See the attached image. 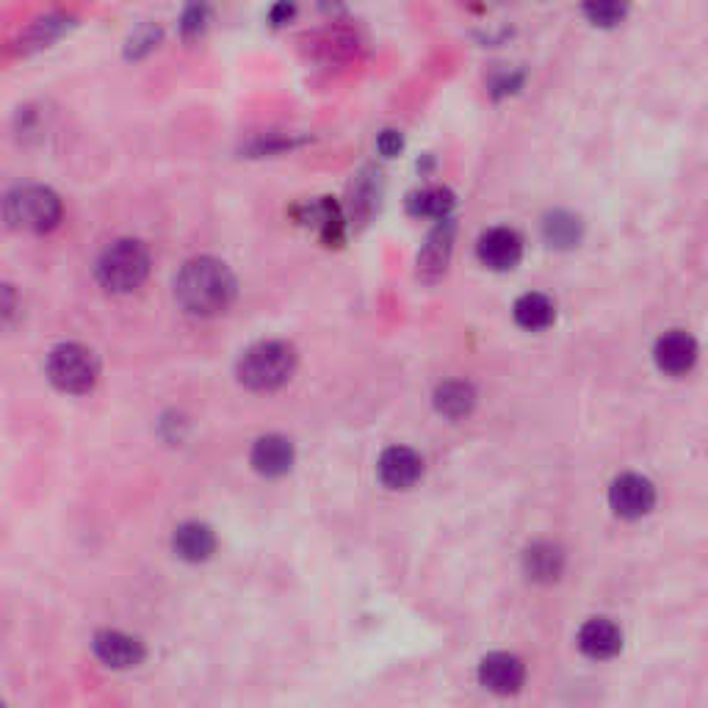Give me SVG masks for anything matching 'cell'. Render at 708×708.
<instances>
[{"label": "cell", "instance_id": "cell-1", "mask_svg": "<svg viewBox=\"0 0 708 708\" xmlns=\"http://www.w3.org/2000/svg\"><path fill=\"white\" fill-rule=\"evenodd\" d=\"M174 300L188 316H219L235 300L233 271L210 255L186 260L174 274Z\"/></svg>", "mask_w": 708, "mask_h": 708}, {"label": "cell", "instance_id": "cell-2", "mask_svg": "<svg viewBox=\"0 0 708 708\" xmlns=\"http://www.w3.org/2000/svg\"><path fill=\"white\" fill-rule=\"evenodd\" d=\"M95 271L106 291L131 294L150 274V249L145 246V241L120 239L102 249Z\"/></svg>", "mask_w": 708, "mask_h": 708}, {"label": "cell", "instance_id": "cell-3", "mask_svg": "<svg viewBox=\"0 0 708 708\" xmlns=\"http://www.w3.org/2000/svg\"><path fill=\"white\" fill-rule=\"evenodd\" d=\"M296 368V349L285 341H260L239 357L241 384L253 391H274L291 379Z\"/></svg>", "mask_w": 708, "mask_h": 708}, {"label": "cell", "instance_id": "cell-4", "mask_svg": "<svg viewBox=\"0 0 708 708\" xmlns=\"http://www.w3.org/2000/svg\"><path fill=\"white\" fill-rule=\"evenodd\" d=\"M3 217L20 233H48L61 222V199L45 186H17L7 194Z\"/></svg>", "mask_w": 708, "mask_h": 708}, {"label": "cell", "instance_id": "cell-5", "mask_svg": "<svg viewBox=\"0 0 708 708\" xmlns=\"http://www.w3.org/2000/svg\"><path fill=\"white\" fill-rule=\"evenodd\" d=\"M50 382L64 393H86L97 382V357L91 349L81 343H59L50 349L48 363H45Z\"/></svg>", "mask_w": 708, "mask_h": 708}, {"label": "cell", "instance_id": "cell-6", "mask_svg": "<svg viewBox=\"0 0 708 708\" xmlns=\"http://www.w3.org/2000/svg\"><path fill=\"white\" fill-rule=\"evenodd\" d=\"M609 504L620 517H643L654 510L656 490L645 476L639 474H623L620 479L612 481L609 487Z\"/></svg>", "mask_w": 708, "mask_h": 708}, {"label": "cell", "instance_id": "cell-7", "mask_svg": "<svg viewBox=\"0 0 708 708\" xmlns=\"http://www.w3.org/2000/svg\"><path fill=\"white\" fill-rule=\"evenodd\" d=\"M476 253H479V260L487 269L510 271L521 264L523 239L512 228H490L487 233H481Z\"/></svg>", "mask_w": 708, "mask_h": 708}, {"label": "cell", "instance_id": "cell-8", "mask_svg": "<svg viewBox=\"0 0 708 708\" xmlns=\"http://www.w3.org/2000/svg\"><path fill=\"white\" fill-rule=\"evenodd\" d=\"M479 681L496 695H515L526 681V667L512 654H490L479 664Z\"/></svg>", "mask_w": 708, "mask_h": 708}, {"label": "cell", "instance_id": "cell-9", "mask_svg": "<svg viewBox=\"0 0 708 708\" xmlns=\"http://www.w3.org/2000/svg\"><path fill=\"white\" fill-rule=\"evenodd\" d=\"M377 471L382 485H388L391 490H407V487H413L420 479L424 463L407 445H393V449L382 451Z\"/></svg>", "mask_w": 708, "mask_h": 708}, {"label": "cell", "instance_id": "cell-10", "mask_svg": "<svg viewBox=\"0 0 708 708\" xmlns=\"http://www.w3.org/2000/svg\"><path fill=\"white\" fill-rule=\"evenodd\" d=\"M578 648L589 659H612L623 648V634L609 618H589L578 628Z\"/></svg>", "mask_w": 708, "mask_h": 708}, {"label": "cell", "instance_id": "cell-11", "mask_svg": "<svg viewBox=\"0 0 708 708\" xmlns=\"http://www.w3.org/2000/svg\"><path fill=\"white\" fill-rule=\"evenodd\" d=\"M654 357L664 374H686L697 361V343L686 332L672 330L656 341Z\"/></svg>", "mask_w": 708, "mask_h": 708}, {"label": "cell", "instance_id": "cell-12", "mask_svg": "<svg viewBox=\"0 0 708 708\" xmlns=\"http://www.w3.org/2000/svg\"><path fill=\"white\" fill-rule=\"evenodd\" d=\"M95 650L109 667H136L145 659V645L122 631H102L95 636Z\"/></svg>", "mask_w": 708, "mask_h": 708}, {"label": "cell", "instance_id": "cell-13", "mask_svg": "<svg viewBox=\"0 0 708 708\" xmlns=\"http://www.w3.org/2000/svg\"><path fill=\"white\" fill-rule=\"evenodd\" d=\"M294 463V445L280 435H266L255 443L253 465L264 476H282Z\"/></svg>", "mask_w": 708, "mask_h": 708}, {"label": "cell", "instance_id": "cell-14", "mask_svg": "<svg viewBox=\"0 0 708 708\" xmlns=\"http://www.w3.org/2000/svg\"><path fill=\"white\" fill-rule=\"evenodd\" d=\"M174 553L186 562H205L217 548V537L205 523H183L172 537Z\"/></svg>", "mask_w": 708, "mask_h": 708}, {"label": "cell", "instance_id": "cell-15", "mask_svg": "<svg viewBox=\"0 0 708 708\" xmlns=\"http://www.w3.org/2000/svg\"><path fill=\"white\" fill-rule=\"evenodd\" d=\"M553 316H557V310L546 294H523L515 302V321L523 330H546L553 325Z\"/></svg>", "mask_w": 708, "mask_h": 708}, {"label": "cell", "instance_id": "cell-16", "mask_svg": "<svg viewBox=\"0 0 708 708\" xmlns=\"http://www.w3.org/2000/svg\"><path fill=\"white\" fill-rule=\"evenodd\" d=\"M564 567V557L553 542H537L526 551V573L535 582H553Z\"/></svg>", "mask_w": 708, "mask_h": 708}, {"label": "cell", "instance_id": "cell-17", "mask_svg": "<svg viewBox=\"0 0 708 708\" xmlns=\"http://www.w3.org/2000/svg\"><path fill=\"white\" fill-rule=\"evenodd\" d=\"M407 208L410 213H415V217H429V219H443L449 217V210L454 208V194L449 192V188H420V192L410 194L407 199Z\"/></svg>", "mask_w": 708, "mask_h": 708}, {"label": "cell", "instance_id": "cell-18", "mask_svg": "<svg viewBox=\"0 0 708 708\" xmlns=\"http://www.w3.org/2000/svg\"><path fill=\"white\" fill-rule=\"evenodd\" d=\"M476 402V393L468 382H443L435 393V404L449 418H463L471 413Z\"/></svg>", "mask_w": 708, "mask_h": 708}, {"label": "cell", "instance_id": "cell-19", "mask_svg": "<svg viewBox=\"0 0 708 708\" xmlns=\"http://www.w3.org/2000/svg\"><path fill=\"white\" fill-rule=\"evenodd\" d=\"M578 219L571 217V213H553V217L546 219V239L557 246H571L578 241Z\"/></svg>", "mask_w": 708, "mask_h": 708}, {"label": "cell", "instance_id": "cell-20", "mask_svg": "<svg viewBox=\"0 0 708 708\" xmlns=\"http://www.w3.org/2000/svg\"><path fill=\"white\" fill-rule=\"evenodd\" d=\"M449 244H451V230L445 228V233H443V228L435 230V233L429 235L427 249H424V255H420V260H418L420 271L445 269V258H449Z\"/></svg>", "mask_w": 708, "mask_h": 708}, {"label": "cell", "instance_id": "cell-21", "mask_svg": "<svg viewBox=\"0 0 708 708\" xmlns=\"http://www.w3.org/2000/svg\"><path fill=\"white\" fill-rule=\"evenodd\" d=\"M208 25V9L205 7H188L181 17V34L186 39L199 37Z\"/></svg>", "mask_w": 708, "mask_h": 708}, {"label": "cell", "instance_id": "cell-22", "mask_svg": "<svg viewBox=\"0 0 708 708\" xmlns=\"http://www.w3.org/2000/svg\"><path fill=\"white\" fill-rule=\"evenodd\" d=\"M584 12H587V17L593 20L595 25H614L623 20L625 9L618 7V3H598V7H587Z\"/></svg>", "mask_w": 708, "mask_h": 708}, {"label": "cell", "instance_id": "cell-23", "mask_svg": "<svg viewBox=\"0 0 708 708\" xmlns=\"http://www.w3.org/2000/svg\"><path fill=\"white\" fill-rule=\"evenodd\" d=\"M158 37H161V30L152 28V25H145V28L136 30V34L131 37V48H127V53L142 56L145 50H152V45L158 42Z\"/></svg>", "mask_w": 708, "mask_h": 708}, {"label": "cell", "instance_id": "cell-24", "mask_svg": "<svg viewBox=\"0 0 708 708\" xmlns=\"http://www.w3.org/2000/svg\"><path fill=\"white\" fill-rule=\"evenodd\" d=\"M377 147H379V152H382V156H396L399 150H402L404 147V142H402V136H399V131H382L379 133V138H377Z\"/></svg>", "mask_w": 708, "mask_h": 708}, {"label": "cell", "instance_id": "cell-25", "mask_svg": "<svg viewBox=\"0 0 708 708\" xmlns=\"http://www.w3.org/2000/svg\"><path fill=\"white\" fill-rule=\"evenodd\" d=\"M294 14H296L294 7H289V3H280V7H274L269 12V20L274 25H282V23H289V20L294 17Z\"/></svg>", "mask_w": 708, "mask_h": 708}]
</instances>
